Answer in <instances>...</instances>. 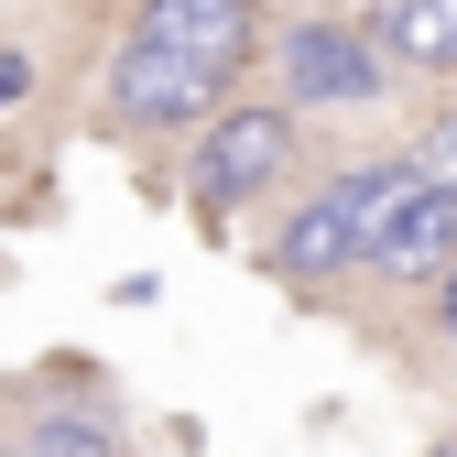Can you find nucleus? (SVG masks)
Listing matches in <instances>:
<instances>
[{"label": "nucleus", "instance_id": "0eeeda50", "mask_svg": "<svg viewBox=\"0 0 457 457\" xmlns=\"http://www.w3.org/2000/svg\"><path fill=\"white\" fill-rule=\"evenodd\" d=\"M414 186H425V196H457V109L414 142Z\"/></svg>", "mask_w": 457, "mask_h": 457}, {"label": "nucleus", "instance_id": "f257e3e1", "mask_svg": "<svg viewBox=\"0 0 457 457\" xmlns=\"http://www.w3.org/2000/svg\"><path fill=\"white\" fill-rule=\"evenodd\" d=\"M240 54H251V0H142V33L120 54V77H109V98L142 131H175V120L218 109Z\"/></svg>", "mask_w": 457, "mask_h": 457}, {"label": "nucleus", "instance_id": "39448f33", "mask_svg": "<svg viewBox=\"0 0 457 457\" xmlns=\"http://www.w3.org/2000/svg\"><path fill=\"white\" fill-rule=\"evenodd\" d=\"M295 87L305 98H370L381 87V54L360 33H295Z\"/></svg>", "mask_w": 457, "mask_h": 457}, {"label": "nucleus", "instance_id": "1a4fd4ad", "mask_svg": "<svg viewBox=\"0 0 457 457\" xmlns=\"http://www.w3.org/2000/svg\"><path fill=\"white\" fill-rule=\"evenodd\" d=\"M446 327H457V283H446Z\"/></svg>", "mask_w": 457, "mask_h": 457}, {"label": "nucleus", "instance_id": "6e6552de", "mask_svg": "<svg viewBox=\"0 0 457 457\" xmlns=\"http://www.w3.org/2000/svg\"><path fill=\"white\" fill-rule=\"evenodd\" d=\"M22 87H33V66H22V54H0V109H12Z\"/></svg>", "mask_w": 457, "mask_h": 457}, {"label": "nucleus", "instance_id": "7ed1b4c3", "mask_svg": "<svg viewBox=\"0 0 457 457\" xmlns=\"http://www.w3.org/2000/svg\"><path fill=\"white\" fill-rule=\"evenodd\" d=\"M283 153H295V120H283V109H228V120L207 131V163H196V186L228 207V196L272 186V175H283Z\"/></svg>", "mask_w": 457, "mask_h": 457}, {"label": "nucleus", "instance_id": "20e7f679", "mask_svg": "<svg viewBox=\"0 0 457 457\" xmlns=\"http://www.w3.org/2000/svg\"><path fill=\"white\" fill-rule=\"evenodd\" d=\"M370 44L403 54V66H457V0H381Z\"/></svg>", "mask_w": 457, "mask_h": 457}, {"label": "nucleus", "instance_id": "423d86ee", "mask_svg": "<svg viewBox=\"0 0 457 457\" xmlns=\"http://www.w3.org/2000/svg\"><path fill=\"white\" fill-rule=\"evenodd\" d=\"M457 251V196H414L403 218H392V240H381V272H425Z\"/></svg>", "mask_w": 457, "mask_h": 457}, {"label": "nucleus", "instance_id": "f03ea898", "mask_svg": "<svg viewBox=\"0 0 457 457\" xmlns=\"http://www.w3.org/2000/svg\"><path fill=\"white\" fill-rule=\"evenodd\" d=\"M425 186H414V163H370V175H349V186H327L295 228H283V272H349V262H381V240H392V218H403Z\"/></svg>", "mask_w": 457, "mask_h": 457}]
</instances>
